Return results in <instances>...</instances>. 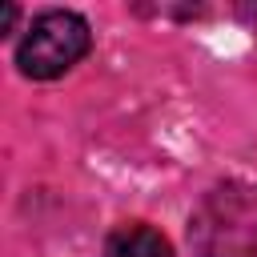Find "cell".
I'll return each instance as SVG.
<instances>
[{
  "instance_id": "6da1fadb",
  "label": "cell",
  "mask_w": 257,
  "mask_h": 257,
  "mask_svg": "<svg viewBox=\"0 0 257 257\" xmlns=\"http://www.w3.org/2000/svg\"><path fill=\"white\" fill-rule=\"evenodd\" d=\"M88 48H92L88 20L68 8H48L32 16V24L24 28L16 44V64L28 80H56L72 64H80Z\"/></svg>"
},
{
  "instance_id": "7a4b0ae2",
  "label": "cell",
  "mask_w": 257,
  "mask_h": 257,
  "mask_svg": "<svg viewBox=\"0 0 257 257\" xmlns=\"http://www.w3.org/2000/svg\"><path fill=\"white\" fill-rule=\"evenodd\" d=\"M104 257H173V245L153 229V225H120L104 241Z\"/></svg>"
}]
</instances>
